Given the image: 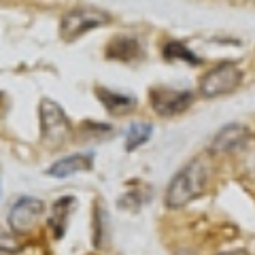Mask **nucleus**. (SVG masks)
I'll return each instance as SVG.
<instances>
[{
  "mask_svg": "<svg viewBox=\"0 0 255 255\" xmlns=\"http://www.w3.org/2000/svg\"><path fill=\"white\" fill-rule=\"evenodd\" d=\"M211 179V162L204 155H198L183 166V168L174 174L172 181L166 189V206L168 209H183L191 200L204 194L206 185Z\"/></svg>",
  "mask_w": 255,
  "mask_h": 255,
  "instance_id": "obj_1",
  "label": "nucleus"
},
{
  "mask_svg": "<svg viewBox=\"0 0 255 255\" xmlns=\"http://www.w3.org/2000/svg\"><path fill=\"white\" fill-rule=\"evenodd\" d=\"M243 81V70L236 62H219L202 77L200 94L204 98H219V96L232 94Z\"/></svg>",
  "mask_w": 255,
  "mask_h": 255,
  "instance_id": "obj_2",
  "label": "nucleus"
},
{
  "mask_svg": "<svg viewBox=\"0 0 255 255\" xmlns=\"http://www.w3.org/2000/svg\"><path fill=\"white\" fill-rule=\"evenodd\" d=\"M109 21H111V15L102 9H73L62 17L60 36H62V41L73 43L75 38L83 36L85 32L105 26Z\"/></svg>",
  "mask_w": 255,
  "mask_h": 255,
  "instance_id": "obj_3",
  "label": "nucleus"
},
{
  "mask_svg": "<svg viewBox=\"0 0 255 255\" xmlns=\"http://www.w3.org/2000/svg\"><path fill=\"white\" fill-rule=\"evenodd\" d=\"M70 132V122L66 113L62 111L60 105L53 100L45 98L41 100V134L49 145H60V142L68 136Z\"/></svg>",
  "mask_w": 255,
  "mask_h": 255,
  "instance_id": "obj_4",
  "label": "nucleus"
},
{
  "mask_svg": "<svg viewBox=\"0 0 255 255\" xmlns=\"http://www.w3.org/2000/svg\"><path fill=\"white\" fill-rule=\"evenodd\" d=\"M151 109L162 117H172L187 111L194 102V94L191 92H179V90H168V87H157L151 92Z\"/></svg>",
  "mask_w": 255,
  "mask_h": 255,
  "instance_id": "obj_5",
  "label": "nucleus"
},
{
  "mask_svg": "<svg viewBox=\"0 0 255 255\" xmlns=\"http://www.w3.org/2000/svg\"><path fill=\"white\" fill-rule=\"evenodd\" d=\"M43 213H45L43 200H36V198H19L9 213V226L15 234L30 232V230L43 219Z\"/></svg>",
  "mask_w": 255,
  "mask_h": 255,
  "instance_id": "obj_6",
  "label": "nucleus"
},
{
  "mask_svg": "<svg viewBox=\"0 0 255 255\" xmlns=\"http://www.w3.org/2000/svg\"><path fill=\"white\" fill-rule=\"evenodd\" d=\"M249 128L243 124H228L211 140V153H234L249 136Z\"/></svg>",
  "mask_w": 255,
  "mask_h": 255,
  "instance_id": "obj_7",
  "label": "nucleus"
},
{
  "mask_svg": "<svg viewBox=\"0 0 255 255\" xmlns=\"http://www.w3.org/2000/svg\"><path fill=\"white\" fill-rule=\"evenodd\" d=\"M92 164H94L92 162V155L75 153V155H68V157L58 159L53 166L47 168V174H51V177H55V179H64V177H70V174L90 170Z\"/></svg>",
  "mask_w": 255,
  "mask_h": 255,
  "instance_id": "obj_8",
  "label": "nucleus"
},
{
  "mask_svg": "<svg viewBox=\"0 0 255 255\" xmlns=\"http://www.w3.org/2000/svg\"><path fill=\"white\" fill-rule=\"evenodd\" d=\"M236 166L241 170V177L247 181H255V134H249L236 151Z\"/></svg>",
  "mask_w": 255,
  "mask_h": 255,
  "instance_id": "obj_9",
  "label": "nucleus"
},
{
  "mask_svg": "<svg viewBox=\"0 0 255 255\" xmlns=\"http://www.w3.org/2000/svg\"><path fill=\"white\" fill-rule=\"evenodd\" d=\"M151 132H153L151 124H132L126 132V151H134L140 145H145L151 138Z\"/></svg>",
  "mask_w": 255,
  "mask_h": 255,
  "instance_id": "obj_10",
  "label": "nucleus"
},
{
  "mask_svg": "<svg viewBox=\"0 0 255 255\" xmlns=\"http://www.w3.org/2000/svg\"><path fill=\"white\" fill-rule=\"evenodd\" d=\"M107 55L109 58H115V60H130L134 55H138V45L134 38H115V41L109 45Z\"/></svg>",
  "mask_w": 255,
  "mask_h": 255,
  "instance_id": "obj_11",
  "label": "nucleus"
},
{
  "mask_svg": "<svg viewBox=\"0 0 255 255\" xmlns=\"http://www.w3.org/2000/svg\"><path fill=\"white\" fill-rule=\"evenodd\" d=\"M98 98L102 100V105H105L111 113H126L128 109L134 107V98H128V96L115 94V92L98 90Z\"/></svg>",
  "mask_w": 255,
  "mask_h": 255,
  "instance_id": "obj_12",
  "label": "nucleus"
},
{
  "mask_svg": "<svg viewBox=\"0 0 255 255\" xmlns=\"http://www.w3.org/2000/svg\"><path fill=\"white\" fill-rule=\"evenodd\" d=\"M164 58L170 60V62H174V60H185L187 64H200V62H202L200 58H198V55L191 53L185 45L177 43V41L166 43V47H164Z\"/></svg>",
  "mask_w": 255,
  "mask_h": 255,
  "instance_id": "obj_13",
  "label": "nucleus"
},
{
  "mask_svg": "<svg viewBox=\"0 0 255 255\" xmlns=\"http://www.w3.org/2000/svg\"><path fill=\"white\" fill-rule=\"evenodd\" d=\"M73 206H75V200L70 196L64 198V200H60V202H55L53 213H51V219H49L51 226H53V223H58V219H62V226L66 228V221L70 217V211H73Z\"/></svg>",
  "mask_w": 255,
  "mask_h": 255,
  "instance_id": "obj_14",
  "label": "nucleus"
},
{
  "mask_svg": "<svg viewBox=\"0 0 255 255\" xmlns=\"http://www.w3.org/2000/svg\"><path fill=\"white\" fill-rule=\"evenodd\" d=\"M0 251H4V253H9V251H19V245L15 243L13 238L0 234Z\"/></svg>",
  "mask_w": 255,
  "mask_h": 255,
  "instance_id": "obj_15",
  "label": "nucleus"
},
{
  "mask_svg": "<svg viewBox=\"0 0 255 255\" xmlns=\"http://www.w3.org/2000/svg\"><path fill=\"white\" fill-rule=\"evenodd\" d=\"M219 255H249L247 251H228V253H219Z\"/></svg>",
  "mask_w": 255,
  "mask_h": 255,
  "instance_id": "obj_16",
  "label": "nucleus"
}]
</instances>
